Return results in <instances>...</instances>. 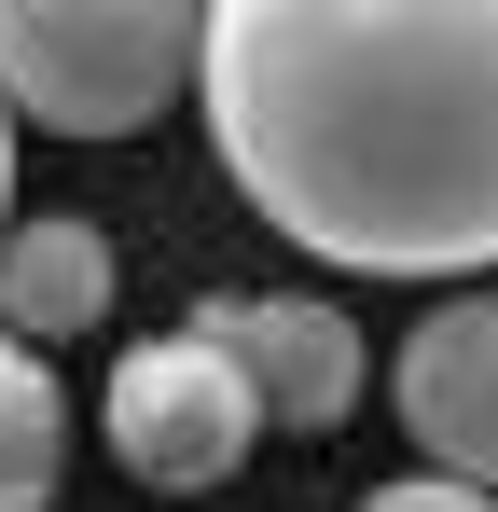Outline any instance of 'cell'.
<instances>
[{
	"instance_id": "9c48e42d",
	"label": "cell",
	"mask_w": 498,
	"mask_h": 512,
	"mask_svg": "<svg viewBox=\"0 0 498 512\" xmlns=\"http://www.w3.org/2000/svg\"><path fill=\"white\" fill-rule=\"evenodd\" d=\"M0 236H14V125H0Z\"/></svg>"
},
{
	"instance_id": "8992f818",
	"label": "cell",
	"mask_w": 498,
	"mask_h": 512,
	"mask_svg": "<svg viewBox=\"0 0 498 512\" xmlns=\"http://www.w3.org/2000/svg\"><path fill=\"white\" fill-rule=\"evenodd\" d=\"M97 319H111V236L70 222V208H56V222H14V236H0V333L42 360V346L97 333Z\"/></svg>"
},
{
	"instance_id": "3957f363",
	"label": "cell",
	"mask_w": 498,
	"mask_h": 512,
	"mask_svg": "<svg viewBox=\"0 0 498 512\" xmlns=\"http://www.w3.org/2000/svg\"><path fill=\"white\" fill-rule=\"evenodd\" d=\"M97 416H111V457H125L153 499H208V485H236L249 443H263L249 374L194 333V319L125 346V360H111V388H97Z\"/></svg>"
},
{
	"instance_id": "ba28073f",
	"label": "cell",
	"mask_w": 498,
	"mask_h": 512,
	"mask_svg": "<svg viewBox=\"0 0 498 512\" xmlns=\"http://www.w3.org/2000/svg\"><path fill=\"white\" fill-rule=\"evenodd\" d=\"M346 512H498L485 485H443V471H402V485H360Z\"/></svg>"
},
{
	"instance_id": "6da1fadb",
	"label": "cell",
	"mask_w": 498,
	"mask_h": 512,
	"mask_svg": "<svg viewBox=\"0 0 498 512\" xmlns=\"http://www.w3.org/2000/svg\"><path fill=\"white\" fill-rule=\"evenodd\" d=\"M222 180L332 277L498 263V0H222L194 42Z\"/></svg>"
},
{
	"instance_id": "277c9868",
	"label": "cell",
	"mask_w": 498,
	"mask_h": 512,
	"mask_svg": "<svg viewBox=\"0 0 498 512\" xmlns=\"http://www.w3.org/2000/svg\"><path fill=\"white\" fill-rule=\"evenodd\" d=\"M194 333L249 374L263 429H346L360 388H374V346H360V319L332 291H208Z\"/></svg>"
},
{
	"instance_id": "7a4b0ae2",
	"label": "cell",
	"mask_w": 498,
	"mask_h": 512,
	"mask_svg": "<svg viewBox=\"0 0 498 512\" xmlns=\"http://www.w3.org/2000/svg\"><path fill=\"white\" fill-rule=\"evenodd\" d=\"M194 0H0V125L42 139H139L194 97Z\"/></svg>"
},
{
	"instance_id": "52a82bcc",
	"label": "cell",
	"mask_w": 498,
	"mask_h": 512,
	"mask_svg": "<svg viewBox=\"0 0 498 512\" xmlns=\"http://www.w3.org/2000/svg\"><path fill=\"white\" fill-rule=\"evenodd\" d=\"M56 485H70V402L0 333V512H56Z\"/></svg>"
},
{
	"instance_id": "5b68a950",
	"label": "cell",
	"mask_w": 498,
	"mask_h": 512,
	"mask_svg": "<svg viewBox=\"0 0 498 512\" xmlns=\"http://www.w3.org/2000/svg\"><path fill=\"white\" fill-rule=\"evenodd\" d=\"M388 402H402L415 457L443 485H485L498 499V291H443L388 360Z\"/></svg>"
}]
</instances>
